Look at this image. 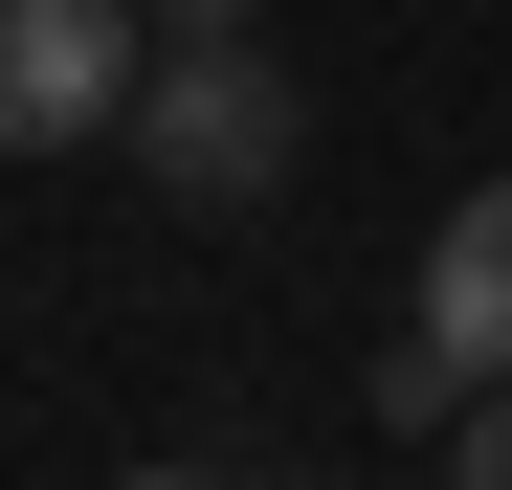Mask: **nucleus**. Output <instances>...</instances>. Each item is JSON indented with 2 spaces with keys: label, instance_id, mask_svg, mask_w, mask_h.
I'll return each instance as SVG.
<instances>
[{
  "label": "nucleus",
  "instance_id": "obj_2",
  "mask_svg": "<svg viewBox=\"0 0 512 490\" xmlns=\"http://www.w3.org/2000/svg\"><path fill=\"white\" fill-rule=\"evenodd\" d=\"M134 90H156V0H0V156L134 134Z\"/></svg>",
  "mask_w": 512,
  "mask_h": 490
},
{
  "label": "nucleus",
  "instance_id": "obj_7",
  "mask_svg": "<svg viewBox=\"0 0 512 490\" xmlns=\"http://www.w3.org/2000/svg\"><path fill=\"white\" fill-rule=\"evenodd\" d=\"M112 490H223V468H112Z\"/></svg>",
  "mask_w": 512,
  "mask_h": 490
},
{
  "label": "nucleus",
  "instance_id": "obj_1",
  "mask_svg": "<svg viewBox=\"0 0 512 490\" xmlns=\"http://www.w3.org/2000/svg\"><path fill=\"white\" fill-rule=\"evenodd\" d=\"M134 156H156V201H290L312 112H290V67H268V45H156Z\"/></svg>",
  "mask_w": 512,
  "mask_h": 490
},
{
  "label": "nucleus",
  "instance_id": "obj_5",
  "mask_svg": "<svg viewBox=\"0 0 512 490\" xmlns=\"http://www.w3.org/2000/svg\"><path fill=\"white\" fill-rule=\"evenodd\" d=\"M446 490H512V379H490L468 424H446Z\"/></svg>",
  "mask_w": 512,
  "mask_h": 490
},
{
  "label": "nucleus",
  "instance_id": "obj_6",
  "mask_svg": "<svg viewBox=\"0 0 512 490\" xmlns=\"http://www.w3.org/2000/svg\"><path fill=\"white\" fill-rule=\"evenodd\" d=\"M156 45H245V0H156Z\"/></svg>",
  "mask_w": 512,
  "mask_h": 490
},
{
  "label": "nucleus",
  "instance_id": "obj_4",
  "mask_svg": "<svg viewBox=\"0 0 512 490\" xmlns=\"http://www.w3.org/2000/svg\"><path fill=\"white\" fill-rule=\"evenodd\" d=\"M468 401H490V379H468V357H446V335H423V312H401V335H379V424H423V446H446Z\"/></svg>",
  "mask_w": 512,
  "mask_h": 490
},
{
  "label": "nucleus",
  "instance_id": "obj_3",
  "mask_svg": "<svg viewBox=\"0 0 512 490\" xmlns=\"http://www.w3.org/2000/svg\"><path fill=\"white\" fill-rule=\"evenodd\" d=\"M423 335H446L468 379H512V179H468L446 223H423Z\"/></svg>",
  "mask_w": 512,
  "mask_h": 490
}]
</instances>
